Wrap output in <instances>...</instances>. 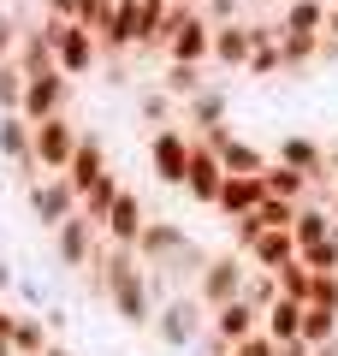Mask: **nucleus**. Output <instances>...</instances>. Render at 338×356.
I'll use <instances>...</instances> for the list:
<instances>
[{"instance_id": "nucleus-22", "label": "nucleus", "mask_w": 338, "mask_h": 356, "mask_svg": "<svg viewBox=\"0 0 338 356\" xmlns=\"http://www.w3.org/2000/svg\"><path fill=\"white\" fill-rule=\"evenodd\" d=\"M48 344H54V321L18 309V321H13V356H48Z\"/></svg>"}, {"instance_id": "nucleus-27", "label": "nucleus", "mask_w": 338, "mask_h": 356, "mask_svg": "<svg viewBox=\"0 0 338 356\" xmlns=\"http://www.w3.org/2000/svg\"><path fill=\"white\" fill-rule=\"evenodd\" d=\"M172 102H178V95H166V89H143V95H137V113L149 119L154 131H161V125H178V113H172Z\"/></svg>"}, {"instance_id": "nucleus-38", "label": "nucleus", "mask_w": 338, "mask_h": 356, "mask_svg": "<svg viewBox=\"0 0 338 356\" xmlns=\"http://www.w3.org/2000/svg\"><path fill=\"white\" fill-rule=\"evenodd\" d=\"M13 285H18V273H13V261H0V297L13 291Z\"/></svg>"}, {"instance_id": "nucleus-26", "label": "nucleus", "mask_w": 338, "mask_h": 356, "mask_svg": "<svg viewBox=\"0 0 338 356\" xmlns=\"http://www.w3.org/2000/svg\"><path fill=\"white\" fill-rule=\"evenodd\" d=\"M321 42H326V36H279L285 72H303V65H314V60H321Z\"/></svg>"}, {"instance_id": "nucleus-11", "label": "nucleus", "mask_w": 338, "mask_h": 356, "mask_svg": "<svg viewBox=\"0 0 338 356\" xmlns=\"http://www.w3.org/2000/svg\"><path fill=\"white\" fill-rule=\"evenodd\" d=\"M178 125H190L196 137H208V131L232 125V89H220V83L196 89L190 102H178Z\"/></svg>"}, {"instance_id": "nucleus-31", "label": "nucleus", "mask_w": 338, "mask_h": 356, "mask_svg": "<svg viewBox=\"0 0 338 356\" xmlns=\"http://www.w3.org/2000/svg\"><path fill=\"white\" fill-rule=\"evenodd\" d=\"M24 107V72H18V60L0 65V113H18Z\"/></svg>"}, {"instance_id": "nucleus-18", "label": "nucleus", "mask_w": 338, "mask_h": 356, "mask_svg": "<svg viewBox=\"0 0 338 356\" xmlns=\"http://www.w3.org/2000/svg\"><path fill=\"white\" fill-rule=\"evenodd\" d=\"M0 161H13L18 172H36V125L24 113H0Z\"/></svg>"}, {"instance_id": "nucleus-43", "label": "nucleus", "mask_w": 338, "mask_h": 356, "mask_svg": "<svg viewBox=\"0 0 338 356\" xmlns=\"http://www.w3.org/2000/svg\"><path fill=\"white\" fill-rule=\"evenodd\" d=\"M314 356H338V339H332V344H321V350H314Z\"/></svg>"}, {"instance_id": "nucleus-39", "label": "nucleus", "mask_w": 338, "mask_h": 356, "mask_svg": "<svg viewBox=\"0 0 338 356\" xmlns=\"http://www.w3.org/2000/svg\"><path fill=\"white\" fill-rule=\"evenodd\" d=\"M326 172H338V137L326 143Z\"/></svg>"}, {"instance_id": "nucleus-41", "label": "nucleus", "mask_w": 338, "mask_h": 356, "mask_svg": "<svg viewBox=\"0 0 338 356\" xmlns=\"http://www.w3.org/2000/svg\"><path fill=\"white\" fill-rule=\"evenodd\" d=\"M326 36L338 42V0H332V13H326Z\"/></svg>"}, {"instance_id": "nucleus-29", "label": "nucleus", "mask_w": 338, "mask_h": 356, "mask_svg": "<svg viewBox=\"0 0 338 356\" xmlns=\"http://www.w3.org/2000/svg\"><path fill=\"white\" fill-rule=\"evenodd\" d=\"M297 214H303V202H285V196H267V202L255 208V220H261L267 232H291V226H297Z\"/></svg>"}, {"instance_id": "nucleus-28", "label": "nucleus", "mask_w": 338, "mask_h": 356, "mask_svg": "<svg viewBox=\"0 0 338 356\" xmlns=\"http://www.w3.org/2000/svg\"><path fill=\"white\" fill-rule=\"evenodd\" d=\"M161 89H166V95H178V102H190V95H196V89H208V83H202V65H172V60H166Z\"/></svg>"}, {"instance_id": "nucleus-13", "label": "nucleus", "mask_w": 338, "mask_h": 356, "mask_svg": "<svg viewBox=\"0 0 338 356\" xmlns=\"http://www.w3.org/2000/svg\"><path fill=\"white\" fill-rule=\"evenodd\" d=\"M250 54H255V18L214 24V65L220 72H250Z\"/></svg>"}, {"instance_id": "nucleus-6", "label": "nucleus", "mask_w": 338, "mask_h": 356, "mask_svg": "<svg viewBox=\"0 0 338 356\" xmlns=\"http://www.w3.org/2000/svg\"><path fill=\"white\" fill-rule=\"evenodd\" d=\"M83 143V125L72 113H54L36 125V172H72V154Z\"/></svg>"}, {"instance_id": "nucleus-3", "label": "nucleus", "mask_w": 338, "mask_h": 356, "mask_svg": "<svg viewBox=\"0 0 338 356\" xmlns=\"http://www.w3.org/2000/svg\"><path fill=\"white\" fill-rule=\"evenodd\" d=\"M202 332H208V303H202L196 291L166 297L161 315H154V339H161L166 350H190V344H202Z\"/></svg>"}, {"instance_id": "nucleus-44", "label": "nucleus", "mask_w": 338, "mask_h": 356, "mask_svg": "<svg viewBox=\"0 0 338 356\" xmlns=\"http://www.w3.org/2000/svg\"><path fill=\"white\" fill-rule=\"evenodd\" d=\"M250 6H267V0H243V13H250ZM273 6H279V0H273Z\"/></svg>"}, {"instance_id": "nucleus-5", "label": "nucleus", "mask_w": 338, "mask_h": 356, "mask_svg": "<svg viewBox=\"0 0 338 356\" xmlns=\"http://www.w3.org/2000/svg\"><path fill=\"white\" fill-rule=\"evenodd\" d=\"M54 60H60V72L72 77V83H83V77L101 72V60H107V48H101V36L89 24H60V42H54Z\"/></svg>"}, {"instance_id": "nucleus-14", "label": "nucleus", "mask_w": 338, "mask_h": 356, "mask_svg": "<svg viewBox=\"0 0 338 356\" xmlns=\"http://www.w3.org/2000/svg\"><path fill=\"white\" fill-rule=\"evenodd\" d=\"M261 202H267V184H261V172H225L214 214H220V220H243V214H255Z\"/></svg>"}, {"instance_id": "nucleus-24", "label": "nucleus", "mask_w": 338, "mask_h": 356, "mask_svg": "<svg viewBox=\"0 0 338 356\" xmlns=\"http://www.w3.org/2000/svg\"><path fill=\"white\" fill-rule=\"evenodd\" d=\"M303 309H309V303L279 297V303L261 315V332H267V339H279V344H285V339H303Z\"/></svg>"}, {"instance_id": "nucleus-20", "label": "nucleus", "mask_w": 338, "mask_h": 356, "mask_svg": "<svg viewBox=\"0 0 338 356\" xmlns=\"http://www.w3.org/2000/svg\"><path fill=\"white\" fill-rule=\"evenodd\" d=\"M297 255H303V250H297L291 232H261V243L250 250V267H255V273H279V267H291Z\"/></svg>"}, {"instance_id": "nucleus-17", "label": "nucleus", "mask_w": 338, "mask_h": 356, "mask_svg": "<svg viewBox=\"0 0 338 356\" xmlns=\"http://www.w3.org/2000/svg\"><path fill=\"white\" fill-rule=\"evenodd\" d=\"M326 13H332V0H279L273 6L279 36H326Z\"/></svg>"}, {"instance_id": "nucleus-4", "label": "nucleus", "mask_w": 338, "mask_h": 356, "mask_svg": "<svg viewBox=\"0 0 338 356\" xmlns=\"http://www.w3.org/2000/svg\"><path fill=\"white\" fill-rule=\"evenodd\" d=\"M243 285H250V255L220 250V255H208V267L196 273L190 291H196L208 309H220V303H232V297H243Z\"/></svg>"}, {"instance_id": "nucleus-34", "label": "nucleus", "mask_w": 338, "mask_h": 356, "mask_svg": "<svg viewBox=\"0 0 338 356\" xmlns=\"http://www.w3.org/2000/svg\"><path fill=\"white\" fill-rule=\"evenodd\" d=\"M18 42H24V24H18L6 6H0V65L6 60H18Z\"/></svg>"}, {"instance_id": "nucleus-36", "label": "nucleus", "mask_w": 338, "mask_h": 356, "mask_svg": "<svg viewBox=\"0 0 338 356\" xmlns=\"http://www.w3.org/2000/svg\"><path fill=\"white\" fill-rule=\"evenodd\" d=\"M232 356H279V339H267V332H255V339H243Z\"/></svg>"}, {"instance_id": "nucleus-9", "label": "nucleus", "mask_w": 338, "mask_h": 356, "mask_svg": "<svg viewBox=\"0 0 338 356\" xmlns=\"http://www.w3.org/2000/svg\"><path fill=\"white\" fill-rule=\"evenodd\" d=\"M65 102H72V77L65 72H36V77H24V107H18V113H24L30 125H42V119L65 113Z\"/></svg>"}, {"instance_id": "nucleus-42", "label": "nucleus", "mask_w": 338, "mask_h": 356, "mask_svg": "<svg viewBox=\"0 0 338 356\" xmlns=\"http://www.w3.org/2000/svg\"><path fill=\"white\" fill-rule=\"evenodd\" d=\"M48 356H77V350H72V344H48Z\"/></svg>"}, {"instance_id": "nucleus-12", "label": "nucleus", "mask_w": 338, "mask_h": 356, "mask_svg": "<svg viewBox=\"0 0 338 356\" xmlns=\"http://www.w3.org/2000/svg\"><path fill=\"white\" fill-rule=\"evenodd\" d=\"M208 332H214L220 344H232V350H238L243 339H255V332H261V309H255L250 297H232V303L208 309Z\"/></svg>"}, {"instance_id": "nucleus-2", "label": "nucleus", "mask_w": 338, "mask_h": 356, "mask_svg": "<svg viewBox=\"0 0 338 356\" xmlns=\"http://www.w3.org/2000/svg\"><path fill=\"white\" fill-rule=\"evenodd\" d=\"M190 154H196V131H190V125H161V131H149V172L161 178L166 191H184Z\"/></svg>"}, {"instance_id": "nucleus-15", "label": "nucleus", "mask_w": 338, "mask_h": 356, "mask_svg": "<svg viewBox=\"0 0 338 356\" xmlns=\"http://www.w3.org/2000/svg\"><path fill=\"white\" fill-rule=\"evenodd\" d=\"M143 226H149V202H143V196L125 184V196L113 202V214H107V226H101V238H107V243H125V250H137Z\"/></svg>"}, {"instance_id": "nucleus-23", "label": "nucleus", "mask_w": 338, "mask_h": 356, "mask_svg": "<svg viewBox=\"0 0 338 356\" xmlns=\"http://www.w3.org/2000/svg\"><path fill=\"white\" fill-rule=\"evenodd\" d=\"M119 196H125V178H119V172H101L95 184H89V191L77 196V202H83V220L107 226V214H113V202H119Z\"/></svg>"}, {"instance_id": "nucleus-7", "label": "nucleus", "mask_w": 338, "mask_h": 356, "mask_svg": "<svg viewBox=\"0 0 338 356\" xmlns=\"http://www.w3.org/2000/svg\"><path fill=\"white\" fill-rule=\"evenodd\" d=\"M166 60L172 65H214V18L202 13V0L178 18L172 42H166Z\"/></svg>"}, {"instance_id": "nucleus-32", "label": "nucleus", "mask_w": 338, "mask_h": 356, "mask_svg": "<svg viewBox=\"0 0 338 356\" xmlns=\"http://www.w3.org/2000/svg\"><path fill=\"white\" fill-rule=\"evenodd\" d=\"M243 297H250V303L267 315V309L279 303V280H273V273H255V267H250V285H243Z\"/></svg>"}, {"instance_id": "nucleus-40", "label": "nucleus", "mask_w": 338, "mask_h": 356, "mask_svg": "<svg viewBox=\"0 0 338 356\" xmlns=\"http://www.w3.org/2000/svg\"><path fill=\"white\" fill-rule=\"evenodd\" d=\"M321 202H332V208H338V172L326 178V196H321Z\"/></svg>"}, {"instance_id": "nucleus-30", "label": "nucleus", "mask_w": 338, "mask_h": 356, "mask_svg": "<svg viewBox=\"0 0 338 356\" xmlns=\"http://www.w3.org/2000/svg\"><path fill=\"white\" fill-rule=\"evenodd\" d=\"M273 280H279V297H297V303H309V297H314V273H309V267H303V261L279 267Z\"/></svg>"}, {"instance_id": "nucleus-33", "label": "nucleus", "mask_w": 338, "mask_h": 356, "mask_svg": "<svg viewBox=\"0 0 338 356\" xmlns=\"http://www.w3.org/2000/svg\"><path fill=\"white\" fill-rule=\"evenodd\" d=\"M225 226H232V250H238V255H250L255 243H261V232H267L255 214H243V220H225Z\"/></svg>"}, {"instance_id": "nucleus-10", "label": "nucleus", "mask_w": 338, "mask_h": 356, "mask_svg": "<svg viewBox=\"0 0 338 356\" xmlns=\"http://www.w3.org/2000/svg\"><path fill=\"white\" fill-rule=\"evenodd\" d=\"M220 184H225V161H220V149L196 137V154H190V172H184V196H190L196 208H214V202H220Z\"/></svg>"}, {"instance_id": "nucleus-1", "label": "nucleus", "mask_w": 338, "mask_h": 356, "mask_svg": "<svg viewBox=\"0 0 338 356\" xmlns=\"http://www.w3.org/2000/svg\"><path fill=\"white\" fill-rule=\"evenodd\" d=\"M24 202H30V214H36V226L48 232V238H54V232H60L72 214H83L77 184H72L65 172H36V178L24 184Z\"/></svg>"}, {"instance_id": "nucleus-35", "label": "nucleus", "mask_w": 338, "mask_h": 356, "mask_svg": "<svg viewBox=\"0 0 338 356\" xmlns=\"http://www.w3.org/2000/svg\"><path fill=\"white\" fill-rule=\"evenodd\" d=\"M202 13L214 24H232V18H243V0H202Z\"/></svg>"}, {"instance_id": "nucleus-37", "label": "nucleus", "mask_w": 338, "mask_h": 356, "mask_svg": "<svg viewBox=\"0 0 338 356\" xmlns=\"http://www.w3.org/2000/svg\"><path fill=\"white\" fill-rule=\"evenodd\" d=\"M42 18H77V0H42Z\"/></svg>"}, {"instance_id": "nucleus-21", "label": "nucleus", "mask_w": 338, "mask_h": 356, "mask_svg": "<svg viewBox=\"0 0 338 356\" xmlns=\"http://www.w3.org/2000/svg\"><path fill=\"white\" fill-rule=\"evenodd\" d=\"M261 184H267V196H285V202H309L314 196V178L297 172V166H285V161H267Z\"/></svg>"}, {"instance_id": "nucleus-16", "label": "nucleus", "mask_w": 338, "mask_h": 356, "mask_svg": "<svg viewBox=\"0 0 338 356\" xmlns=\"http://www.w3.org/2000/svg\"><path fill=\"white\" fill-rule=\"evenodd\" d=\"M202 143H214V149H220L225 172H267V161H273V154H267V149H255V143H250V137H238V131H232V125L208 131V137H202Z\"/></svg>"}, {"instance_id": "nucleus-19", "label": "nucleus", "mask_w": 338, "mask_h": 356, "mask_svg": "<svg viewBox=\"0 0 338 356\" xmlns=\"http://www.w3.org/2000/svg\"><path fill=\"white\" fill-rule=\"evenodd\" d=\"M101 172H113V166H107V143H101L95 131H83V143H77V154H72V172H65V178H72V184H77V196H83Z\"/></svg>"}, {"instance_id": "nucleus-8", "label": "nucleus", "mask_w": 338, "mask_h": 356, "mask_svg": "<svg viewBox=\"0 0 338 356\" xmlns=\"http://www.w3.org/2000/svg\"><path fill=\"white\" fill-rule=\"evenodd\" d=\"M54 255H60V267H72V273H89V261L101 255V226L83 220V214H72L54 232Z\"/></svg>"}, {"instance_id": "nucleus-25", "label": "nucleus", "mask_w": 338, "mask_h": 356, "mask_svg": "<svg viewBox=\"0 0 338 356\" xmlns=\"http://www.w3.org/2000/svg\"><path fill=\"white\" fill-rule=\"evenodd\" d=\"M332 339H338V309L309 303V309H303V344H314V350H321V344H332Z\"/></svg>"}]
</instances>
